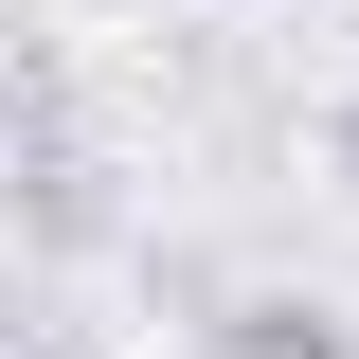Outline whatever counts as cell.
<instances>
[{"label": "cell", "mask_w": 359, "mask_h": 359, "mask_svg": "<svg viewBox=\"0 0 359 359\" xmlns=\"http://www.w3.org/2000/svg\"><path fill=\"white\" fill-rule=\"evenodd\" d=\"M216 359H359V323L306 287H252V306H216Z\"/></svg>", "instance_id": "6da1fadb"}, {"label": "cell", "mask_w": 359, "mask_h": 359, "mask_svg": "<svg viewBox=\"0 0 359 359\" xmlns=\"http://www.w3.org/2000/svg\"><path fill=\"white\" fill-rule=\"evenodd\" d=\"M341 162H359V108H341Z\"/></svg>", "instance_id": "7a4b0ae2"}]
</instances>
